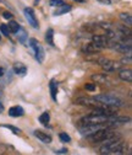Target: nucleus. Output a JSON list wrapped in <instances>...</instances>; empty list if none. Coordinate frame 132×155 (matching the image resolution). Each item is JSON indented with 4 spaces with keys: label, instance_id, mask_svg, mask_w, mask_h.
<instances>
[{
    "label": "nucleus",
    "instance_id": "nucleus-1",
    "mask_svg": "<svg viewBox=\"0 0 132 155\" xmlns=\"http://www.w3.org/2000/svg\"><path fill=\"white\" fill-rule=\"evenodd\" d=\"M86 138L88 142L92 143H99V142H106L109 139L115 138V134L112 133L108 128H99L97 130H94L93 133H89L86 135Z\"/></svg>",
    "mask_w": 132,
    "mask_h": 155
},
{
    "label": "nucleus",
    "instance_id": "nucleus-2",
    "mask_svg": "<svg viewBox=\"0 0 132 155\" xmlns=\"http://www.w3.org/2000/svg\"><path fill=\"white\" fill-rule=\"evenodd\" d=\"M124 145L120 140H115V138L106 140V144H104L100 148V154H122L124 153Z\"/></svg>",
    "mask_w": 132,
    "mask_h": 155
},
{
    "label": "nucleus",
    "instance_id": "nucleus-3",
    "mask_svg": "<svg viewBox=\"0 0 132 155\" xmlns=\"http://www.w3.org/2000/svg\"><path fill=\"white\" fill-rule=\"evenodd\" d=\"M94 99H96L98 102L105 105V106H122V101L116 97V96H112V95H109V94H100V95H97L94 96Z\"/></svg>",
    "mask_w": 132,
    "mask_h": 155
},
{
    "label": "nucleus",
    "instance_id": "nucleus-4",
    "mask_svg": "<svg viewBox=\"0 0 132 155\" xmlns=\"http://www.w3.org/2000/svg\"><path fill=\"white\" fill-rule=\"evenodd\" d=\"M29 46L32 47V49L34 51V57H35V59L38 61V63H43L44 61V48L42 47V45L35 40V38H31L29 40Z\"/></svg>",
    "mask_w": 132,
    "mask_h": 155
},
{
    "label": "nucleus",
    "instance_id": "nucleus-5",
    "mask_svg": "<svg viewBox=\"0 0 132 155\" xmlns=\"http://www.w3.org/2000/svg\"><path fill=\"white\" fill-rule=\"evenodd\" d=\"M77 105H82L86 107H91V108H99V107H104L105 105L98 102L94 97H78L76 100Z\"/></svg>",
    "mask_w": 132,
    "mask_h": 155
},
{
    "label": "nucleus",
    "instance_id": "nucleus-6",
    "mask_svg": "<svg viewBox=\"0 0 132 155\" xmlns=\"http://www.w3.org/2000/svg\"><path fill=\"white\" fill-rule=\"evenodd\" d=\"M23 12H25V17L27 18L28 24H29L33 28H38V27H39L38 20H37V17H35V14H34L33 9H32V8H26V9L23 10Z\"/></svg>",
    "mask_w": 132,
    "mask_h": 155
},
{
    "label": "nucleus",
    "instance_id": "nucleus-7",
    "mask_svg": "<svg viewBox=\"0 0 132 155\" xmlns=\"http://www.w3.org/2000/svg\"><path fill=\"white\" fill-rule=\"evenodd\" d=\"M111 48L115 49L119 53L127 54V55H131V52H132V48H131V43L130 42L128 43H126V42H116Z\"/></svg>",
    "mask_w": 132,
    "mask_h": 155
},
{
    "label": "nucleus",
    "instance_id": "nucleus-8",
    "mask_svg": "<svg viewBox=\"0 0 132 155\" xmlns=\"http://www.w3.org/2000/svg\"><path fill=\"white\" fill-rule=\"evenodd\" d=\"M108 41L109 40L104 35H93V37H92V42L96 46H98L100 49L108 47Z\"/></svg>",
    "mask_w": 132,
    "mask_h": 155
},
{
    "label": "nucleus",
    "instance_id": "nucleus-9",
    "mask_svg": "<svg viewBox=\"0 0 132 155\" xmlns=\"http://www.w3.org/2000/svg\"><path fill=\"white\" fill-rule=\"evenodd\" d=\"M33 134H34L35 138H38L41 142H43L45 144H50L51 143V137H50V135H48L47 133L42 132V130H34Z\"/></svg>",
    "mask_w": 132,
    "mask_h": 155
},
{
    "label": "nucleus",
    "instance_id": "nucleus-10",
    "mask_svg": "<svg viewBox=\"0 0 132 155\" xmlns=\"http://www.w3.org/2000/svg\"><path fill=\"white\" fill-rule=\"evenodd\" d=\"M119 78L122 81L131 83L132 81V70L131 69H120L119 70Z\"/></svg>",
    "mask_w": 132,
    "mask_h": 155
},
{
    "label": "nucleus",
    "instance_id": "nucleus-11",
    "mask_svg": "<svg viewBox=\"0 0 132 155\" xmlns=\"http://www.w3.org/2000/svg\"><path fill=\"white\" fill-rule=\"evenodd\" d=\"M82 51H83V53H86V54H93V53H98V52L100 51V48H99L98 46H96L93 42H91V43L84 45V46L82 47Z\"/></svg>",
    "mask_w": 132,
    "mask_h": 155
},
{
    "label": "nucleus",
    "instance_id": "nucleus-12",
    "mask_svg": "<svg viewBox=\"0 0 132 155\" xmlns=\"http://www.w3.org/2000/svg\"><path fill=\"white\" fill-rule=\"evenodd\" d=\"M23 114H25V110L21 106H14L9 108V116H11V117H22Z\"/></svg>",
    "mask_w": 132,
    "mask_h": 155
},
{
    "label": "nucleus",
    "instance_id": "nucleus-13",
    "mask_svg": "<svg viewBox=\"0 0 132 155\" xmlns=\"http://www.w3.org/2000/svg\"><path fill=\"white\" fill-rule=\"evenodd\" d=\"M12 69H14V71H15L16 74H18V75H25V74H26V71H27L26 65H25L23 63H20V62L15 63V64H14V67H12Z\"/></svg>",
    "mask_w": 132,
    "mask_h": 155
},
{
    "label": "nucleus",
    "instance_id": "nucleus-14",
    "mask_svg": "<svg viewBox=\"0 0 132 155\" xmlns=\"http://www.w3.org/2000/svg\"><path fill=\"white\" fill-rule=\"evenodd\" d=\"M91 79L93 83H98V84H104L108 81V78L105 74H93L91 76Z\"/></svg>",
    "mask_w": 132,
    "mask_h": 155
},
{
    "label": "nucleus",
    "instance_id": "nucleus-15",
    "mask_svg": "<svg viewBox=\"0 0 132 155\" xmlns=\"http://www.w3.org/2000/svg\"><path fill=\"white\" fill-rule=\"evenodd\" d=\"M49 89H50V95H51L53 101H55V102H56V94H58V84H56V81H55L54 79L49 83Z\"/></svg>",
    "mask_w": 132,
    "mask_h": 155
},
{
    "label": "nucleus",
    "instance_id": "nucleus-16",
    "mask_svg": "<svg viewBox=\"0 0 132 155\" xmlns=\"http://www.w3.org/2000/svg\"><path fill=\"white\" fill-rule=\"evenodd\" d=\"M45 41L49 46L54 47L55 43H54V30L53 28H48L47 32H45Z\"/></svg>",
    "mask_w": 132,
    "mask_h": 155
},
{
    "label": "nucleus",
    "instance_id": "nucleus-17",
    "mask_svg": "<svg viewBox=\"0 0 132 155\" xmlns=\"http://www.w3.org/2000/svg\"><path fill=\"white\" fill-rule=\"evenodd\" d=\"M71 6L70 5H66V4H64V5H61V6H58V9H56V11L54 12V15L55 16H59V15H64V14H67L69 11H71Z\"/></svg>",
    "mask_w": 132,
    "mask_h": 155
},
{
    "label": "nucleus",
    "instance_id": "nucleus-18",
    "mask_svg": "<svg viewBox=\"0 0 132 155\" xmlns=\"http://www.w3.org/2000/svg\"><path fill=\"white\" fill-rule=\"evenodd\" d=\"M116 30L119 31L120 35H122L125 37H131V30L128 27H126V25H119V26H116Z\"/></svg>",
    "mask_w": 132,
    "mask_h": 155
},
{
    "label": "nucleus",
    "instance_id": "nucleus-19",
    "mask_svg": "<svg viewBox=\"0 0 132 155\" xmlns=\"http://www.w3.org/2000/svg\"><path fill=\"white\" fill-rule=\"evenodd\" d=\"M120 18L125 22V25H127V26H131L132 25V16H131V14H128V12H121L120 14Z\"/></svg>",
    "mask_w": 132,
    "mask_h": 155
},
{
    "label": "nucleus",
    "instance_id": "nucleus-20",
    "mask_svg": "<svg viewBox=\"0 0 132 155\" xmlns=\"http://www.w3.org/2000/svg\"><path fill=\"white\" fill-rule=\"evenodd\" d=\"M16 33H17V37H18V41L25 45V43H26V40H27V33H26V31H25L22 27H20Z\"/></svg>",
    "mask_w": 132,
    "mask_h": 155
},
{
    "label": "nucleus",
    "instance_id": "nucleus-21",
    "mask_svg": "<svg viewBox=\"0 0 132 155\" xmlns=\"http://www.w3.org/2000/svg\"><path fill=\"white\" fill-rule=\"evenodd\" d=\"M49 121H50V114L49 112H43L41 116H39V122L43 124V126H48L49 124Z\"/></svg>",
    "mask_w": 132,
    "mask_h": 155
},
{
    "label": "nucleus",
    "instance_id": "nucleus-22",
    "mask_svg": "<svg viewBox=\"0 0 132 155\" xmlns=\"http://www.w3.org/2000/svg\"><path fill=\"white\" fill-rule=\"evenodd\" d=\"M8 27H9V30H10L11 33H16V32L18 31V28H20V25H18L16 21L11 20V21L8 24Z\"/></svg>",
    "mask_w": 132,
    "mask_h": 155
},
{
    "label": "nucleus",
    "instance_id": "nucleus-23",
    "mask_svg": "<svg viewBox=\"0 0 132 155\" xmlns=\"http://www.w3.org/2000/svg\"><path fill=\"white\" fill-rule=\"evenodd\" d=\"M112 63H114V61H110V59H106L100 67L103 68V70L105 71H111L112 70Z\"/></svg>",
    "mask_w": 132,
    "mask_h": 155
},
{
    "label": "nucleus",
    "instance_id": "nucleus-24",
    "mask_svg": "<svg viewBox=\"0 0 132 155\" xmlns=\"http://www.w3.org/2000/svg\"><path fill=\"white\" fill-rule=\"evenodd\" d=\"M0 32H2L4 36H6V37H9L10 36V30H9V27H8V25H5V24H3V25H0Z\"/></svg>",
    "mask_w": 132,
    "mask_h": 155
},
{
    "label": "nucleus",
    "instance_id": "nucleus-25",
    "mask_svg": "<svg viewBox=\"0 0 132 155\" xmlns=\"http://www.w3.org/2000/svg\"><path fill=\"white\" fill-rule=\"evenodd\" d=\"M59 138H60V140L64 142V143H69V142H71V137H70L67 133H60V134H59Z\"/></svg>",
    "mask_w": 132,
    "mask_h": 155
},
{
    "label": "nucleus",
    "instance_id": "nucleus-26",
    "mask_svg": "<svg viewBox=\"0 0 132 155\" xmlns=\"http://www.w3.org/2000/svg\"><path fill=\"white\" fill-rule=\"evenodd\" d=\"M4 128H8V129H10L12 133H15V134H20L21 133V129L20 128H17V127H14V126H11V124H4L3 126Z\"/></svg>",
    "mask_w": 132,
    "mask_h": 155
},
{
    "label": "nucleus",
    "instance_id": "nucleus-27",
    "mask_svg": "<svg viewBox=\"0 0 132 155\" xmlns=\"http://www.w3.org/2000/svg\"><path fill=\"white\" fill-rule=\"evenodd\" d=\"M64 4H65L64 0H49V5L50 6H61Z\"/></svg>",
    "mask_w": 132,
    "mask_h": 155
},
{
    "label": "nucleus",
    "instance_id": "nucleus-28",
    "mask_svg": "<svg viewBox=\"0 0 132 155\" xmlns=\"http://www.w3.org/2000/svg\"><path fill=\"white\" fill-rule=\"evenodd\" d=\"M131 62H132V59H131V55H127V57H125V58H122V59L120 61V63L124 65V64H131Z\"/></svg>",
    "mask_w": 132,
    "mask_h": 155
},
{
    "label": "nucleus",
    "instance_id": "nucleus-29",
    "mask_svg": "<svg viewBox=\"0 0 132 155\" xmlns=\"http://www.w3.org/2000/svg\"><path fill=\"white\" fill-rule=\"evenodd\" d=\"M98 27H100V28H103V30H110V28H111V25L108 24V22H100V24L98 25Z\"/></svg>",
    "mask_w": 132,
    "mask_h": 155
},
{
    "label": "nucleus",
    "instance_id": "nucleus-30",
    "mask_svg": "<svg viewBox=\"0 0 132 155\" xmlns=\"http://www.w3.org/2000/svg\"><path fill=\"white\" fill-rule=\"evenodd\" d=\"M84 87H86V90H88V91H94V90H96V84H94V83H92V84H86Z\"/></svg>",
    "mask_w": 132,
    "mask_h": 155
},
{
    "label": "nucleus",
    "instance_id": "nucleus-31",
    "mask_svg": "<svg viewBox=\"0 0 132 155\" xmlns=\"http://www.w3.org/2000/svg\"><path fill=\"white\" fill-rule=\"evenodd\" d=\"M3 16H4V18H6V20H12V14L11 12H9V11H5L4 14H3Z\"/></svg>",
    "mask_w": 132,
    "mask_h": 155
},
{
    "label": "nucleus",
    "instance_id": "nucleus-32",
    "mask_svg": "<svg viewBox=\"0 0 132 155\" xmlns=\"http://www.w3.org/2000/svg\"><path fill=\"white\" fill-rule=\"evenodd\" d=\"M55 153H56V154H67V149H66V148H63V149H60V150H56Z\"/></svg>",
    "mask_w": 132,
    "mask_h": 155
},
{
    "label": "nucleus",
    "instance_id": "nucleus-33",
    "mask_svg": "<svg viewBox=\"0 0 132 155\" xmlns=\"http://www.w3.org/2000/svg\"><path fill=\"white\" fill-rule=\"evenodd\" d=\"M100 4H104V5H110L111 4V0H98Z\"/></svg>",
    "mask_w": 132,
    "mask_h": 155
},
{
    "label": "nucleus",
    "instance_id": "nucleus-34",
    "mask_svg": "<svg viewBox=\"0 0 132 155\" xmlns=\"http://www.w3.org/2000/svg\"><path fill=\"white\" fill-rule=\"evenodd\" d=\"M4 111V106H3V104L2 102H0V113H2Z\"/></svg>",
    "mask_w": 132,
    "mask_h": 155
},
{
    "label": "nucleus",
    "instance_id": "nucleus-35",
    "mask_svg": "<svg viewBox=\"0 0 132 155\" xmlns=\"http://www.w3.org/2000/svg\"><path fill=\"white\" fill-rule=\"evenodd\" d=\"M3 75H4V69L0 67V76H3Z\"/></svg>",
    "mask_w": 132,
    "mask_h": 155
},
{
    "label": "nucleus",
    "instance_id": "nucleus-36",
    "mask_svg": "<svg viewBox=\"0 0 132 155\" xmlns=\"http://www.w3.org/2000/svg\"><path fill=\"white\" fill-rule=\"evenodd\" d=\"M75 2H78V3H84L86 0H75Z\"/></svg>",
    "mask_w": 132,
    "mask_h": 155
},
{
    "label": "nucleus",
    "instance_id": "nucleus-37",
    "mask_svg": "<svg viewBox=\"0 0 132 155\" xmlns=\"http://www.w3.org/2000/svg\"><path fill=\"white\" fill-rule=\"evenodd\" d=\"M0 40H2V36H0Z\"/></svg>",
    "mask_w": 132,
    "mask_h": 155
}]
</instances>
